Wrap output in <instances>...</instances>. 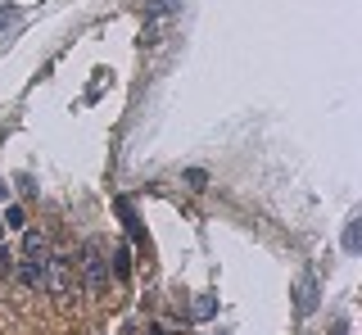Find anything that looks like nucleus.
Wrapping results in <instances>:
<instances>
[{
  "label": "nucleus",
  "instance_id": "nucleus-1",
  "mask_svg": "<svg viewBox=\"0 0 362 335\" xmlns=\"http://www.w3.org/2000/svg\"><path fill=\"white\" fill-rule=\"evenodd\" d=\"M82 272H86V290H90V295H105V290H109V263H105V245H100V240H86Z\"/></svg>",
  "mask_w": 362,
  "mask_h": 335
},
{
  "label": "nucleus",
  "instance_id": "nucleus-2",
  "mask_svg": "<svg viewBox=\"0 0 362 335\" xmlns=\"http://www.w3.org/2000/svg\"><path fill=\"white\" fill-rule=\"evenodd\" d=\"M45 286L59 299H68V290H73V263H68L64 254H50V259H45Z\"/></svg>",
  "mask_w": 362,
  "mask_h": 335
},
{
  "label": "nucleus",
  "instance_id": "nucleus-3",
  "mask_svg": "<svg viewBox=\"0 0 362 335\" xmlns=\"http://www.w3.org/2000/svg\"><path fill=\"white\" fill-rule=\"evenodd\" d=\"M23 259H28V263H45V259H50V245H45L41 231H28V236H23Z\"/></svg>",
  "mask_w": 362,
  "mask_h": 335
},
{
  "label": "nucleus",
  "instance_id": "nucleus-4",
  "mask_svg": "<svg viewBox=\"0 0 362 335\" xmlns=\"http://www.w3.org/2000/svg\"><path fill=\"white\" fill-rule=\"evenodd\" d=\"M18 286H23V290H41V286H45V263H28V259H23Z\"/></svg>",
  "mask_w": 362,
  "mask_h": 335
},
{
  "label": "nucleus",
  "instance_id": "nucleus-5",
  "mask_svg": "<svg viewBox=\"0 0 362 335\" xmlns=\"http://www.w3.org/2000/svg\"><path fill=\"white\" fill-rule=\"evenodd\" d=\"M317 308V276L303 272L299 276V312H313Z\"/></svg>",
  "mask_w": 362,
  "mask_h": 335
},
{
  "label": "nucleus",
  "instance_id": "nucleus-6",
  "mask_svg": "<svg viewBox=\"0 0 362 335\" xmlns=\"http://www.w3.org/2000/svg\"><path fill=\"white\" fill-rule=\"evenodd\" d=\"M113 208H118V218H122V227H127V236H132L136 245H141V240H145V231H141V222H136L132 204H127V199H118V204H113Z\"/></svg>",
  "mask_w": 362,
  "mask_h": 335
},
{
  "label": "nucleus",
  "instance_id": "nucleus-7",
  "mask_svg": "<svg viewBox=\"0 0 362 335\" xmlns=\"http://www.w3.org/2000/svg\"><path fill=\"white\" fill-rule=\"evenodd\" d=\"M127 245H118V249H113V276H118V281H127L132 276V259H127Z\"/></svg>",
  "mask_w": 362,
  "mask_h": 335
},
{
  "label": "nucleus",
  "instance_id": "nucleus-8",
  "mask_svg": "<svg viewBox=\"0 0 362 335\" xmlns=\"http://www.w3.org/2000/svg\"><path fill=\"white\" fill-rule=\"evenodd\" d=\"M173 9H181V0H154V5L150 9H145V23H158V18H163V14H173Z\"/></svg>",
  "mask_w": 362,
  "mask_h": 335
},
{
  "label": "nucleus",
  "instance_id": "nucleus-9",
  "mask_svg": "<svg viewBox=\"0 0 362 335\" xmlns=\"http://www.w3.org/2000/svg\"><path fill=\"white\" fill-rule=\"evenodd\" d=\"M358 245H362V218H349V227H344V254H358Z\"/></svg>",
  "mask_w": 362,
  "mask_h": 335
},
{
  "label": "nucleus",
  "instance_id": "nucleus-10",
  "mask_svg": "<svg viewBox=\"0 0 362 335\" xmlns=\"http://www.w3.org/2000/svg\"><path fill=\"white\" fill-rule=\"evenodd\" d=\"M213 312H218V299H213V295H199V299H195V317H199V322H209Z\"/></svg>",
  "mask_w": 362,
  "mask_h": 335
},
{
  "label": "nucleus",
  "instance_id": "nucleus-11",
  "mask_svg": "<svg viewBox=\"0 0 362 335\" xmlns=\"http://www.w3.org/2000/svg\"><path fill=\"white\" fill-rule=\"evenodd\" d=\"M5 227H14V231H23V227H28V213H23L18 204H9V208H5Z\"/></svg>",
  "mask_w": 362,
  "mask_h": 335
},
{
  "label": "nucleus",
  "instance_id": "nucleus-12",
  "mask_svg": "<svg viewBox=\"0 0 362 335\" xmlns=\"http://www.w3.org/2000/svg\"><path fill=\"white\" fill-rule=\"evenodd\" d=\"M186 186H195V191H204V186H209V172H204V168H190V172H186Z\"/></svg>",
  "mask_w": 362,
  "mask_h": 335
},
{
  "label": "nucleus",
  "instance_id": "nucleus-13",
  "mask_svg": "<svg viewBox=\"0 0 362 335\" xmlns=\"http://www.w3.org/2000/svg\"><path fill=\"white\" fill-rule=\"evenodd\" d=\"M14 18H18V5H0V32L14 23Z\"/></svg>",
  "mask_w": 362,
  "mask_h": 335
},
{
  "label": "nucleus",
  "instance_id": "nucleus-14",
  "mask_svg": "<svg viewBox=\"0 0 362 335\" xmlns=\"http://www.w3.org/2000/svg\"><path fill=\"white\" fill-rule=\"evenodd\" d=\"M9 263H14V259H9V249H5V240H0V276H5V272H9Z\"/></svg>",
  "mask_w": 362,
  "mask_h": 335
},
{
  "label": "nucleus",
  "instance_id": "nucleus-15",
  "mask_svg": "<svg viewBox=\"0 0 362 335\" xmlns=\"http://www.w3.org/2000/svg\"><path fill=\"white\" fill-rule=\"evenodd\" d=\"M5 195H9V186H5V182H0V199H5Z\"/></svg>",
  "mask_w": 362,
  "mask_h": 335
},
{
  "label": "nucleus",
  "instance_id": "nucleus-16",
  "mask_svg": "<svg viewBox=\"0 0 362 335\" xmlns=\"http://www.w3.org/2000/svg\"><path fill=\"white\" fill-rule=\"evenodd\" d=\"M150 335H168V331H163V327H154V331H150Z\"/></svg>",
  "mask_w": 362,
  "mask_h": 335
},
{
  "label": "nucleus",
  "instance_id": "nucleus-17",
  "mask_svg": "<svg viewBox=\"0 0 362 335\" xmlns=\"http://www.w3.org/2000/svg\"><path fill=\"white\" fill-rule=\"evenodd\" d=\"M0 240H5V227H0Z\"/></svg>",
  "mask_w": 362,
  "mask_h": 335
}]
</instances>
